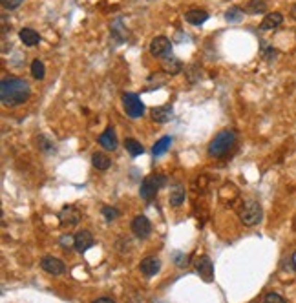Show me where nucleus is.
I'll return each instance as SVG.
<instances>
[{
  "instance_id": "1",
  "label": "nucleus",
  "mask_w": 296,
  "mask_h": 303,
  "mask_svg": "<svg viewBox=\"0 0 296 303\" xmlns=\"http://www.w3.org/2000/svg\"><path fill=\"white\" fill-rule=\"evenodd\" d=\"M31 95V88L24 79L9 77L0 84V99L4 106H18L24 104Z\"/></svg>"
},
{
  "instance_id": "2",
  "label": "nucleus",
  "mask_w": 296,
  "mask_h": 303,
  "mask_svg": "<svg viewBox=\"0 0 296 303\" xmlns=\"http://www.w3.org/2000/svg\"><path fill=\"white\" fill-rule=\"evenodd\" d=\"M236 143V134L232 130H223L219 132L216 137L212 139V143L209 144V156L210 157H223L229 154Z\"/></svg>"
},
{
  "instance_id": "3",
  "label": "nucleus",
  "mask_w": 296,
  "mask_h": 303,
  "mask_svg": "<svg viewBox=\"0 0 296 303\" xmlns=\"http://www.w3.org/2000/svg\"><path fill=\"white\" fill-rule=\"evenodd\" d=\"M165 185H166L165 175H148V178H144L143 183H141L139 195L144 201H152L157 195V192L161 190Z\"/></svg>"
},
{
  "instance_id": "4",
  "label": "nucleus",
  "mask_w": 296,
  "mask_h": 303,
  "mask_svg": "<svg viewBox=\"0 0 296 303\" xmlns=\"http://www.w3.org/2000/svg\"><path fill=\"white\" fill-rule=\"evenodd\" d=\"M240 219L243 221V225L254 226L263 219V210H261L260 203L253 199H247L240 210Z\"/></svg>"
},
{
  "instance_id": "5",
  "label": "nucleus",
  "mask_w": 296,
  "mask_h": 303,
  "mask_svg": "<svg viewBox=\"0 0 296 303\" xmlns=\"http://www.w3.org/2000/svg\"><path fill=\"white\" fill-rule=\"evenodd\" d=\"M122 106H125L127 115L132 119L141 117L144 113V104L141 103L139 95H135V93H125L122 95Z\"/></svg>"
},
{
  "instance_id": "6",
  "label": "nucleus",
  "mask_w": 296,
  "mask_h": 303,
  "mask_svg": "<svg viewBox=\"0 0 296 303\" xmlns=\"http://www.w3.org/2000/svg\"><path fill=\"white\" fill-rule=\"evenodd\" d=\"M150 53L157 59H165V57L172 55V42L166 37H156L150 42Z\"/></svg>"
},
{
  "instance_id": "7",
  "label": "nucleus",
  "mask_w": 296,
  "mask_h": 303,
  "mask_svg": "<svg viewBox=\"0 0 296 303\" xmlns=\"http://www.w3.org/2000/svg\"><path fill=\"white\" fill-rule=\"evenodd\" d=\"M132 232L139 239H146L148 236L152 234V223L146 216H137L132 221Z\"/></svg>"
},
{
  "instance_id": "8",
  "label": "nucleus",
  "mask_w": 296,
  "mask_h": 303,
  "mask_svg": "<svg viewBox=\"0 0 296 303\" xmlns=\"http://www.w3.org/2000/svg\"><path fill=\"white\" fill-rule=\"evenodd\" d=\"M40 267L48 274H53V276H61L66 270L64 263L59 258H55V256H44L42 261H40Z\"/></svg>"
},
{
  "instance_id": "9",
  "label": "nucleus",
  "mask_w": 296,
  "mask_h": 303,
  "mask_svg": "<svg viewBox=\"0 0 296 303\" xmlns=\"http://www.w3.org/2000/svg\"><path fill=\"white\" fill-rule=\"evenodd\" d=\"M59 219H61V225L62 226H75L81 221V212H79V208L73 207V205H68L61 210L59 214Z\"/></svg>"
},
{
  "instance_id": "10",
  "label": "nucleus",
  "mask_w": 296,
  "mask_h": 303,
  "mask_svg": "<svg viewBox=\"0 0 296 303\" xmlns=\"http://www.w3.org/2000/svg\"><path fill=\"white\" fill-rule=\"evenodd\" d=\"M196 270L205 282H212L214 280V265L209 256H201L200 260L196 261Z\"/></svg>"
},
{
  "instance_id": "11",
  "label": "nucleus",
  "mask_w": 296,
  "mask_h": 303,
  "mask_svg": "<svg viewBox=\"0 0 296 303\" xmlns=\"http://www.w3.org/2000/svg\"><path fill=\"white\" fill-rule=\"evenodd\" d=\"M159 269H161V261H159V258H157V256H146V258H144V260L141 261V265H139L141 274H144L146 277L157 274V272H159Z\"/></svg>"
},
{
  "instance_id": "12",
  "label": "nucleus",
  "mask_w": 296,
  "mask_h": 303,
  "mask_svg": "<svg viewBox=\"0 0 296 303\" xmlns=\"http://www.w3.org/2000/svg\"><path fill=\"white\" fill-rule=\"evenodd\" d=\"M93 247V236L88 232V230H81V232H77L75 234V250L77 252H86L90 250V248Z\"/></svg>"
},
{
  "instance_id": "13",
  "label": "nucleus",
  "mask_w": 296,
  "mask_h": 303,
  "mask_svg": "<svg viewBox=\"0 0 296 303\" xmlns=\"http://www.w3.org/2000/svg\"><path fill=\"white\" fill-rule=\"evenodd\" d=\"M97 143L105 148V150H115V148H117V137H115V132L112 130V126H108V128L99 135Z\"/></svg>"
},
{
  "instance_id": "14",
  "label": "nucleus",
  "mask_w": 296,
  "mask_h": 303,
  "mask_svg": "<svg viewBox=\"0 0 296 303\" xmlns=\"http://www.w3.org/2000/svg\"><path fill=\"white\" fill-rule=\"evenodd\" d=\"M185 20L192 26H201L203 22L209 20V13L205 9H190V11L185 13Z\"/></svg>"
},
{
  "instance_id": "15",
  "label": "nucleus",
  "mask_w": 296,
  "mask_h": 303,
  "mask_svg": "<svg viewBox=\"0 0 296 303\" xmlns=\"http://www.w3.org/2000/svg\"><path fill=\"white\" fill-rule=\"evenodd\" d=\"M152 113V119L159 124H165L172 119V108L170 106H156V108L150 110Z\"/></svg>"
},
{
  "instance_id": "16",
  "label": "nucleus",
  "mask_w": 296,
  "mask_h": 303,
  "mask_svg": "<svg viewBox=\"0 0 296 303\" xmlns=\"http://www.w3.org/2000/svg\"><path fill=\"white\" fill-rule=\"evenodd\" d=\"M18 37H20L24 46H37V44L40 42V35L37 33L35 30H31V28H24V30H20Z\"/></svg>"
},
{
  "instance_id": "17",
  "label": "nucleus",
  "mask_w": 296,
  "mask_h": 303,
  "mask_svg": "<svg viewBox=\"0 0 296 303\" xmlns=\"http://www.w3.org/2000/svg\"><path fill=\"white\" fill-rule=\"evenodd\" d=\"M282 22H283L282 13H269V15H265V18H263V20H261L260 28L263 31H269V30H275V28H278Z\"/></svg>"
},
{
  "instance_id": "18",
  "label": "nucleus",
  "mask_w": 296,
  "mask_h": 303,
  "mask_svg": "<svg viewBox=\"0 0 296 303\" xmlns=\"http://www.w3.org/2000/svg\"><path fill=\"white\" fill-rule=\"evenodd\" d=\"M163 69H165L166 73H170V75H178V73H181L183 64H181L178 59H174L172 55H168V57L163 59Z\"/></svg>"
},
{
  "instance_id": "19",
  "label": "nucleus",
  "mask_w": 296,
  "mask_h": 303,
  "mask_svg": "<svg viewBox=\"0 0 296 303\" xmlns=\"http://www.w3.org/2000/svg\"><path fill=\"white\" fill-rule=\"evenodd\" d=\"M170 205L172 207H179V205H183L185 201V188L181 185H174L172 188H170Z\"/></svg>"
},
{
  "instance_id": "20",
  "label": "nucleus",
  "mask_w": 296,
  "mask_h": 303,
  "mask_svg": "<svg viewBox=\"0 0 296 303\" xmlns=\"http://www.w3.org/2000/svg\"><path fill=\"white\" fill-rule=\"evenodd\" d=\"M125 148H127V152L130 154L132 157H137V156H141L144 152V148H143V144L137 141V139H132V137H128L127 141H125Z\"/></svg>"
},
{
  "instance_id": "21",
  "label": "nucleus",
  "mask_w": 296,
  "mask_h": 303,
  "mask_svg": "<svg viewBox=\"0 0 296 303\" xmlns=\"http://www.w3.org/2000/svg\"><path fill=\"white\" fill-rule=\"evenodd\" d=\"M170 144H172V137H168V135H165V137L159 139V141H157V143L154 144V148H152L154 157L163 156V154H165V152L170 148Z\"/></svg>"
},
{
  "instance_id": "22",
  "label": "nucleus",
  "mask_w": 296,
  "mask_h": 303,
  "mask_svg": "<svg viewBox=\"0 0 296 303\" xmlns=\"http://www.w3.org/2000/svg\"><path fill=\"white\" fill-rule=\"evenodd\" d=\"M92 165L95 166L97 170H108L110 165H112V161H110V157L105 156V154L95 152V154L92 156Z\"/></svg>"
},
{
  "instance_id": "23",
  "label": "nucleus",
  "mask_w": 296,
  "mask_h": 303,
  "mask_svg": "<svg viewBox=\"0 0 296 303\" xmlns=\"http://www.w3.org/2000/svg\"><path fill=\"white\" fill-rule=\"evenodd\" d=\"M263 11H267L265 0H251V2L245 6V13H249V15H258V13H263Z\"/></svg>"
},
{
  "instance_id": "24",
  "label": "nucleus",
  "mask_w": 296,
  "mask_h": 303,
  "mask_svg": "<svg viewBox=\"0 0 296 303\" xmlns=\"http://www.w3.org/2000/svg\"><path fill=\"white\" fill-rule=\"evenodd\" d=\"M37 146H39L42 152H46V154L55 150V143H53L52 139L46 137V135H39V137H37Z\"/></svg>"
},
{
  "instance_id": "25",
  "label": "nucleus",
  "mask_w": 296,
  "mask_h": 303,
  "mask_svg": "<svg viewBox=\"0 0 296 303\" xmlns=\"http://www.w3.org/2000/svg\"><path fill=\"white\" fill-rule=\"evenodd\" d=\"M31 75H33V79H37V81H42L44 75H46V68H44L42 62L40 61L31 62Z\"/></svg>"
},
{
  "instance_id": "26",
  "label": "nucleus",
  "mask_w": 296,
  "mask_h": 303,
  "mask_svg": "<svg viewBox=\"0 0 296 303\" xmlns=\"http://www.w3.org/2000/svg\"><path fill=\"white\" fill-rule=\"evenodd\" d=\"M241 17H243V9H240V8H231L225 13L227 22H240Z\"/></svg>"
},
{
  "instance_id": "27",
  "label": "nucleus",
  "mask_w": 296,
  "mask_h": 303,
  "mask_svg": "<svg viewBox=\"0 0 296 303\" xmlns=\"http://www.w3.org/2000/svg\"><path fill=\"white\" fill-rule=\"evenodd\" d=\"M101 214L105 216L106 221H113V219H117L119 217V210L115 207H103L101 208Z\"/></svg>"
},
{
  "instance_id": "28",
  "label": "nucleus",
  "mask_w": 296,
  "mask_h": 303,
  "mask_svg": "<svg viewBox=\"0 0 296 303\" xmlns=\"http://www.w3.org/2000/svg\"><path fill=\"white\" fill-rule=\"evenodd\" d=\"M59 243H61V247H62V248H71V247H75V236H70V234L61 236Z\"/></svg>"
},
{
  "instance_id": "29",
  "label": "nucleus",
  "mask_w": 296,
  "mask_h": 303,
  "mask_svg": "<svg viewBox=\"0 0 296 303\" xmlns=\"http://www.w3.org/2000/svg\"><path fill=\"white\" fill-rule=\"evenodd\" d=\"M174 263L178 265V267H187L188 265V256L187 254H181V252H176L174 254Z\"/></svg>"
},
{
  "instance_id": "30",
  "label": "nucleus",
  "mask_w": 296,
  "mask_h": 303,
  "mask_svg": "<svg viewBox=\"0 0 296 303\" xmlns=\"http://www.w3.org/2000/svg\"><path fill=\"white\" fill-rule=\"evenodd\" d=\"M24 0H0V4L4 9H17Z\"/></svg>"
},
{
  "instance_id": "31",
  "label": "nucleus",
  "mask_w": 296,
  "mask_h": 303,
  "mask_svg": "<svg viewBox=\"0 0 296 303\" xmlns=\"http://www.w3.org/2000/svg\"><path fill=\"white\" fill-rule=\"evenodd\" d=\"M265 301H278V303H283L285 301V298L283 296H280V294H276V292H269V294H265Z\"/></svg>"
},
{
  "instance_id": "32",
  "label": "nucleus",
  "mask_w": 296,
  "mask_h": 303,
  "mask_svg": "<svg viewBox=\"0 0 296 303\" xmlns=\"http://www.w3.org/2000/svg\"><path fill=\"white\" fill-rule=\"evenodd\" d=\"M291 17H292V18H294V20H296V4H294V6H292V8H291Z\"/></svg>"
},
{
  "instance_id": "33",
  "label": "nucleus",
  "mask_w": 296,
  "mask_h": 303,
  "mask_svg": "<svg viewBox=\"0 0 296 303\" xmlns=\"http://www.w3.org/2000/svg\"><path fill=\"white\" fill-rule=\"evenodd\" d=\"M97 301H108V303H112V298H97Z\"/></svg>"
}]
</instances>
